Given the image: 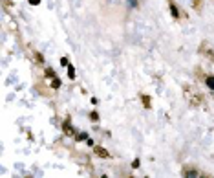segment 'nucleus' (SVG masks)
<instances>
[{
	"instance_id": "12",
	"label": "nucleus",
	"mask_w": 214,
	"mask_h": 178,
	"mask_svg": "<svg viewBox=\"0 0 214 178\" xmlns=\"http://www.w3.org/2000/svg\"><path fill=\"white\" fill-rule=\"evenodd\" d=\"M75 140L77 141H84V140H88V134H86V132H81V134L75 136Z\"/></svg>"
},
{
	"instance_id": "11",
	"label": "nucleus",
	"mask_w": 214,
	"mask_h": 178,
	"mask_svg": "<svg viewBox=\"0 0 214 178\" xmlns=\"http://www.w3.org/2000/svg\"><path fill=\"white\" fill-rule=\"evenodd\" d=\"M141 101H143V105H145L147 108H150V96H143Z\"/></svg>"
},
{
	"instance_id": "3",
	"label": "nucleus",
	"mask_w": 214,
	"mask_h": 178,
	"mask_svg": "<svg viewBox=\"0 0 214 178\" xmlns=\"http://www.w3.org/2000/svg\"><path fill=\"white\" fill-rule=\"evenodd\" d=\"M183 176H200V171L198 169H194V167H185L183 169Z\"/></svg>"
},
{
	"instance_id": "6",
	"label": "nucleus",
	"mask_w": 214,
	"mask_h": 178,
	"mask_svg": "<svg viewBox=\"0 0 214 178\" xmlns=\"http://www.w3.org/2000/svg\"><path fill=\"white\" fill-rule=\"evenodd\" d=\"M205 86L210 88V90L214 92V75H207V77H205Z\"/></svg>"
},
{
	"instance_id": "10",
	"label": "nucleus",
	"mask_w": 214,
	"mask_h": 178,
	"mask_svg": "<svg viewBox=\"0 0 214 178\" xmlns=\"http://www.w3.org/2000/svg\"><path fill=\"white\" fill-rule=\"evenodd\" d=\"M126 4H128V8H130V9H135V8L139 6L137 0H126Z\"/></svg>"
},
{
	"instance_id": "14",
	"label": "nucleus",
	"mask_w": 214,
	"mask_h": 178,
	"mask_svg": "<svg viewBox=\"0 0 214 178\" xmlns=\"http://www.w3.org/2000/svg\"><path fill=\"white\" fill-rule=\"evenodd\" d=\"M35 57H37V62H44V57L40 53H35Z\"/></svg>"
},
{
	"instance_id": "15",
	"label": "nucleus",
	"mask_w": 214,
	"mask_h": 178,
	"mask_svg": "<svg viewBox=\"0 0 214 178\" xmlns=\"http://www.w3.org/2000/svg\"><path fill=\"white\" fill-rule=\"evenodd\" d=\"M60 64H62V66H68L70 62H68V59H66V57H62V59H60Z\"/></svg>"
},
{
	"instance_id": "17",
	"label": "nucleus",
	"mask_w": 214,
	"mask_h": 178,
	"mask_svg": "<svg viewBox=\"0 0 214 178\" xmlns=\"http://www.w3.org/2000/svg\"><path fill=\"white\" fill-rule=\"evenodd\" d=\"M29 4H31V6H39V4H40V0H29Z\"/></svg>"
},
{
	"instance_id": "9",
	"label": "nucleus",
	"mask_w": 214,
	"mask_h": 178,
	"mask_svg": "<svg viewBox=\"0 0 214 178\" xmlns=\"http://www.w3.org/2000/svg\"><path fill=\"white\" fill-rule=\"evenodd\" d=\"M51 88H60V79L59 77H53L51 79Z\"/></svg>"
},
{
	"instance_id": "7",
	"label": "nucleus",
	"mask_w": 214,
	"mask_h": 178,
	"mask_svg": "<svg viewBox=\"0 0 214 178\" xmlns=\"http://www.w3.org/2000/svg\"><path fill=\"white\" fill-rule=\"evenodd\" d=\"M75 68H73V64H68V77L70 79H75Z\"/></svg>"
},
{
	"instance_id": "8",
	"label": "nucleus",
	"mask_w": 214,
	"mask_h": 178,
	"mask_svg": "<svg viewBox=\"0 0 214 178\" xmlns=\"http://www.w3.org/2000/svg\"><path fill=\"white\" fill-rule=\"evenodd\" d=\"M88 116H90V119H91V121H99V112H95V110H91V112H90Z\"/></svg>"
},
{
	"instance_id": "4",
	"label": "nucleus",
	"mask_w": 214,
	"mask_h": 178,
	"mask_svg": "<svg viewBox=\"0 0 214 178\" xmlns=\"http://www.w3.org/2000/svg\"><path fill=\"white\" fill-rule=\"evenodd\" d=\"M62 130H64V134H68V136H73V134H75L73 127H70V119H66V121H64V125H62Z\"/></svg>"
},
{
	"instance_id": "13",
	"label": "nucleus",
	"mask_w": 214,
	"mask_h": 178,
	"mask_svg": "<svg viewBox=\"0 0 214 178\" xmlns=\"http://www.w3.org/2000/svg\"><path fill=\"white\" fill-rule=\"evenodd\" d=\"M46 75H48V77H55V74H53L51 68H48V70H46Z\"/></svg>"
},
{
	"instance_id": "16",
	"label": "nucleus",
	"mask_w": 214,
	"mask_h": 178,
	"mask_svg": "<svg viewBox=\"0 0 214 178\" xmlns=\"http://www.w3.org/2000/svg\"><path fill=\"white\" fill-rule=\"evenodd\" d=\"M132 167H134V169H137V167H139V158H135V160H134V164H132Z\"/></svg>"
},
{
	"instance_id": "1",
	"label": "nucleus",
	"mask_w": 214,
	"mask_h": 178,
	"mask_svg": "<svg viewBox=\"0 0 214 178\" xmlns=\"http://www.w3.org/2000/svg\"><path fill=\"white\" fill-rule=\"evenodd\" d=\"M169 9H170V15H172V17H174L176 20H178V18L181 17V13H179V8H178V6H176L174 2H172V0H169Z\"/></svg>"
},
{
	"instance_id": "5",
	"label": "nucleus",
	"mask_w": 214,
	"mask_h": 178,
	"mask_svg": "<svg viewBox=\"0 0 214 178\" xmlns=\"http://www.w3.org/2000/svg\"><path fill=\"white\" fill-rule=\"evenodd\" d=\"M93 151H95V154L101 156V158H110V152H108L106 149H103V147H93Z\"/></svg>"
},
{
	"instance_id": "2",
	"label": "nucleus",
	"mask_w": 214,
	"mask_h": 178,
	"mask_svg": "<svg viewBox=\"0 0 214 178\" xmlns=\"http://www.w3.org/2000/svg\"><path fill=\"white\" fill-rule=\"evenodd\" d=\"M200 52H201V53H205V55H207L210 61H214V52L209 48V44H207V42H203V46L200 48Z\"/></svg>"
}]
</instances>
